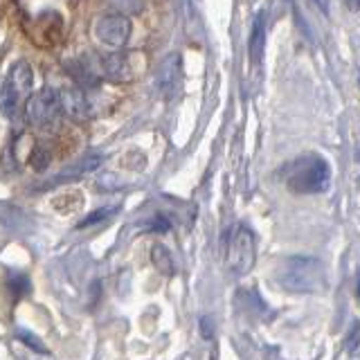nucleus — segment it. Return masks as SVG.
Segmentation results:
<instances>
[{
  "label": "nucleus",
  "instance_id": "nucleus-1",
  "mask_svg": "<svg viewBox=\"0 0 360 360\" xmlns=\"http://www.w3.org/2000/svg\"><path fill=\"white\" fill-rule=\"evenodd\" d=\"M284 180L295 194H322L331 185V167L318 153H304L288 162Z\"/></svg>",
  "mask_w": 360,
  "mask_h": 360
},
{
  "label": "nucleus",
  "instance_id": "nucleus-2",
  "mask_svg": "<svg viewBox=\"0 0 360 360\" xmlns=\"http://www.w3.org/2000/svg\"><path fill=\"white\" fill-rule=\"evenodd\" d=\"M277 281L288 292H320L326 288V268L315 257H288L279 268Z\"/></svg>",
  "mask_w": 360,
  "mask_h": 360
},
{
  "label": "nucleus",
  "instance_id": "nucleus-3",
  "mask_svg": "<svg viewBox=\"0 0 360 360\" xmlns=\"http://www.w3.org/2000/svg\"><path fill=\"white\" fill-rule=\"evenodd\" d=\"M32 86H34V75L27 61H16L11 65L9 77L3 86V95H0V104H3L5 112L16 120L22 110H25V104L32 95Z\"/></svg>",
  "mask_w": 360,
  "mask_h": 360
},
{
  "label": "nucleus",
  "instance_id": "nucleus-4",
  "mask_svg": "<svg viewBox=\"0 0 360 360\" xmlns=\"http://www.w3.org/2000/svg\"><path fill=\"white\" fill-rule=\"evenodd\" d=\"M61 97L59 90L45 86L37 95H30L25 104V117L32 127L37 129H52L56 122L61 120Z\"/></svg>",
  "mask_w": 360,
  "mask_h": 360
},
{
  "label": "nucleus",
  "instance_id": "nucleus-5",
  "mask_svg": "<svg viewBox=\"0 0 360 360\" xmlns=\"http://www.w3.org/2000/svg\"><path fill=\"white\" fill-rule=\"evenodd\" d=\"M257 259V245H255V234L245 228V225H239L234 228L230 243H228V268L230 273L236 277H243L252 270Z\"/></svg>",
  "mask_w": 360,
  "mask_h": 360
},
{
  "label": "nucleus",
  "instance_id": "nucleus-6",
  "mask_svg": "<svg viewBox=\"0 0 360 360\" xmlns=\"http://www.w3.org/2000/svg\"><path fill=\"white\" fill-rule=\"evenodd\" d=\"M133 32V22L129 16L122 14H106L97 18L95 22V37L99 39V43H104L106 48L120 50L129 43Z\"/></svg>",
  "mask_w": 360,
  "mask_h": 360
},
{
  "label": "nucleus",
  "instance_id": "nucleus-7",
  "mask_svg": "<svg viewBox=\"0 0 360 360\" xmlns=\"http://www.w3.org/2000/svg\"><path fill=\"white\" fill-rule=\"evenodd\" d=\"M155 86L160 90L165 99L176 97V93L183 86V56L178 52L167 54L165 59L158 63L155 70Z\"/></svg>",
  "mask_w": 360,
  "mask_h": 360
},
{
  "label": "nucleus",
  "instance_id": "nucleus-8",
  "mask_svg": "<svg viewBox=\"0 0 360 360\" xmlns=\"http://www.w3.org/2000/svg\"><path fill=\"white\" fill-rule=\"evenodd\" d=\"M101 162H104L101 153H84L82 158H77V160L70 167H65L63 172L52 180V185H63V183H72V180H79V178H86L88 174L97 172Z\"/></svg>",
  "mask_w": 360,
  "mask_h": 360
},
{
  "label": "nucleus",
  "instance_id": "nucleus-9",
  "mask_svg": "<svg viewBox=\"0 0 360 360\" xmlns=\"http://www.w3.org/2000/svg\"><path fill=\"white\" fill-rule=\"evenodd\" d=\"M59 97H61V110H63V115L72 117L77 122L88 120L90 106H88V99H86L82 88H77V86L61 88L59 90Z\"/></svg>",
  "mask_w": 360,
  "mask_h": 360
},
{
  "label": "nucleus",
  "instance_id": "nucleus-10",
  "mask_svg": "<svg viewBox=\"0 0 360 360\" xmlns=\"http://www.w3.org/2000/svg\"><path fill=\"white\" fill-rule=\"evenodd\" d=\"M97 72H101L110 82H127L131 77V65L129 59L124 54H120L117 50H110L106 54L99 56V65L95 68Z\"/></svg>",
  "mask_w": 360,
  "mask_h": 360
},
{
  "label": "nucleus",
  "instance_id": "nucleus-11",
  "mask_svg": "<svg viewBox=\"0 0 360 360\" xmlns=\"http://www.w3.org/2000/svg\"><path fill=\"white\" fill-rule=\"evenodd\" d=\"M250 61L252 65H259L264 59V48H266V11H259L252 22L250 32Z\"/></svg>",
  "mask_w": 360,
  "mask_h": 360
},
{
  "label": "nucleus",
  "instance_id": "nucleus-12",
  "mask_svg": "<svg viewBox=\"0 0 360 360\" xmlns=\"http://www.w3.org/2000/svg\"><path fill=\"white\" fill-rule=\"evenodd\" d=\"M151 264L158 268V273L174 275V259H172V255H169L167 248L160 245V243H155L151 248Z\"/></svg>",
  "mask_w": 360,
  "mask_h": 360
},
{
  "label": "nucleus",
  "instance_id": "nucleus-13",
  "mask_svg": "<svg viewBox=\"0 0 360 360\" xmlns=\"http://www.w3.org/2000/svg\"><path fill=\"white\" fill-rule=\"evenodd\" d=\"M16 338L22 342V345H27L32 352H39V354H48V347L43 345V340L39 335H34L32 331H27V329H20V331H16Z\"/></svg>",
  "mask_w": 360,
  "mask_h": 360
},
{
  "label": "nucleus",
  "instance_id": "nucleus-14",
  "mask_svg": "<svg viewBox=\"0 0 360 360\" xmlns=\"http://www.w3.org/2000/svg\"><path fill=\"white\" fill-rule=\"evenodd\" d=\"M115 212H117V207H101V210H97V212H93V214H88V217H86L82 223H79V228H88V225H97V223H101V221L110 219Z\"/></svg>",
  "mask_w": 360,
  "mask_h": 360
},
{
  "label": "nucleus",
  "instance_id": "nucleus-15",
  "mask_svg": "<svg viewBox=\"0 0 360 360\" xmlns=\"http://www.w3.org/2000/svg\"><path fill=\"white\" fill-rule=\"evenodd\" d=\"M9 288L14 290L16 297H22L30 290V281H27V277H22V275H11L9 277Z\"/></svg>",
  "mask_w": 360,
  "mask_h": 360
},
{
  "label": "nucleus",
  "instance_id": "nucleus-16",
  "mask_svg": "<svg viewBox=\"0 0 360 360\" xmlns=\"http://www.w3.org/2000/svg\"><path fill=\"white\" fill-rule=\"evenodd\" d=\"M48 162H50V153L48 151H43V149H37L34 151V160H32V165H34V169H45L48 167Z\"/></svg>",
  "mask_w": 360,
  "mask_h": 360
},
{
  "label": "nucleus",
  "instance_id": "nucleus-17",
  "mask_svg": "<svg viewBox=\"0 0 360 360\" xmlns=\"http://www.w3.org/2000/svg\"><path fill=\"white\" fill-rule=\"evenodd\" d=\"M347 349H349V354L358 352V322L352 324V331H349V335H347Z\"/></svg>",
  "mask_w": 360,
  "mask_h": 360
},
{
  "label": "nucleus",
  "instance_id": "nucleus-18",
  "mask_svg": "<svg viewBox=\"0 0 360 360\" xmlns=\"http://www.w3.org/2000/svg\"><path fill=\"white\" fill-rule=\"evenodd\" d=\"M151 230H155V232H167V230H169V221H167L165 217H155V221H153V225H151Z\"/></svg>",
  "mask_w": 360,
  "mask_h": 360
},
{
  "label": "nucleus",
  "instance_id": "nucleus-19",
  "mask_svg": "<svg viewBox=\"0 0 360 360\" xmlns=\"http://www.w3.org/2000/svg\"><path fill=\"white\" fill-rule=\"evenodd\" d=\"M315 3H318V7L324 11V14H329V3H326V0H315Z\"/></svg>",
  "mask_w": 360,
  "mask_h": 360
},
{
  "label": "nucleus",
  "instance_id": "nucleus-20",
  "mask_svg": "<svg viewBox=\"0 0 360 360\" xmlns=\"http://www.w3.org/2000/svg\"><path fill=\"white\" fill-rule=\"evenodd\" d=\"M200 324H202V331H205V335L210 338V335H212V329H210V320H200Z\"/></svg>",
  "mask_w": 360,
  "mask_h": 360
},
{
  "label": "nucleus",
  "instance_id": "nucleus-21",
  "mask_svg": "<svg viewBox=\"0 0 360 360\" xmlns=\"http://www.w3.org/2000/svg\"><path fill=\"white\" fill-rule=\"evenodd\" d=\"M352 3H356V0H352Z\"/></svg>",
  "mask_w": 360,
  "mask_h": 360
}]
</instances>
